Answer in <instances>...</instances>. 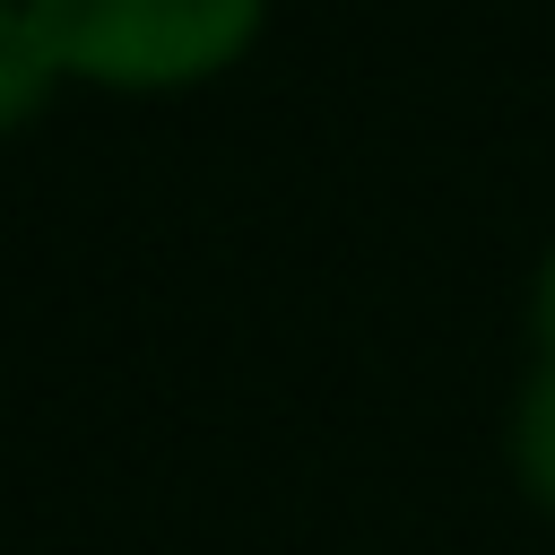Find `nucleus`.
<instances>
[{"mask_svg": "<svg viewBox=\"0 0 555 555\" xmlns=\"http://www.w3.org/2000/svg\"><path fill=\"white\" fill-rule=\"evenodd\" d=\"M0 9H9V0H0Z\"/></svg>", "mask_w": 555, "mask_h": 555, "instance_id": "39448f33", "label": "nucleus"}, {"mask_svg": "<svg viewBox=\"0 0 555 555\" xmlns=\"http://www.w3.org/2000/svg\"><path fill=\"white\" fill-rule=\"evenodd\" d=\"M529 330H538V356L555 364V251L538 260V286H529Z\"/></svg>", "mask_w": 555, "mask_h": 555, "instance_id": "20e7f679", "label": "nucleus"}, {"mask_svg": "<svg viewBox=\"0 0 555 555\" xmlns=\"http://www.w3.org/2000/svg\"><path fill=\"white\" fill-rule=\"evenodd\" d=\"M503 451H512L520 494L555 520V364H546V356H538V373H529L520 399H512V434H503Z\"/></svg>", "mask_w": 555, "mask_h": 555, "instance_id": "7ed1b4c3", "label": "nucleus"}, {"mask_svg": "<svg viewBox=\"0 0 555 555\" xmlns=\"http://www.w3.org/2000/svg\"><path fill=\"white\" fill-rule=\"evenodd\" d=\"M52 87H61V61H52L43 26L26 17V0H9V9H0V130L35 121V113L52 104Z\"/></svg>", "mask_w": 555, "mask_h": 555, "instance_id": "f03ea898", "label": "nucleus"}, {"mask_svg": "<svg viewBox=\"0 0 555 555\" xmlns=\"http://www.w3.org/2000/svg\"><path fill=\"white\" fill-rule=\"evenodd\" d=\"M61 78H95L121 95L199 87L243 61L269 0H26Z\"/></svg>", "mask_w": 555, "mask_h": 555, "instance_id": "f257e3e1", "label": "nucleus"}]
</instances>
